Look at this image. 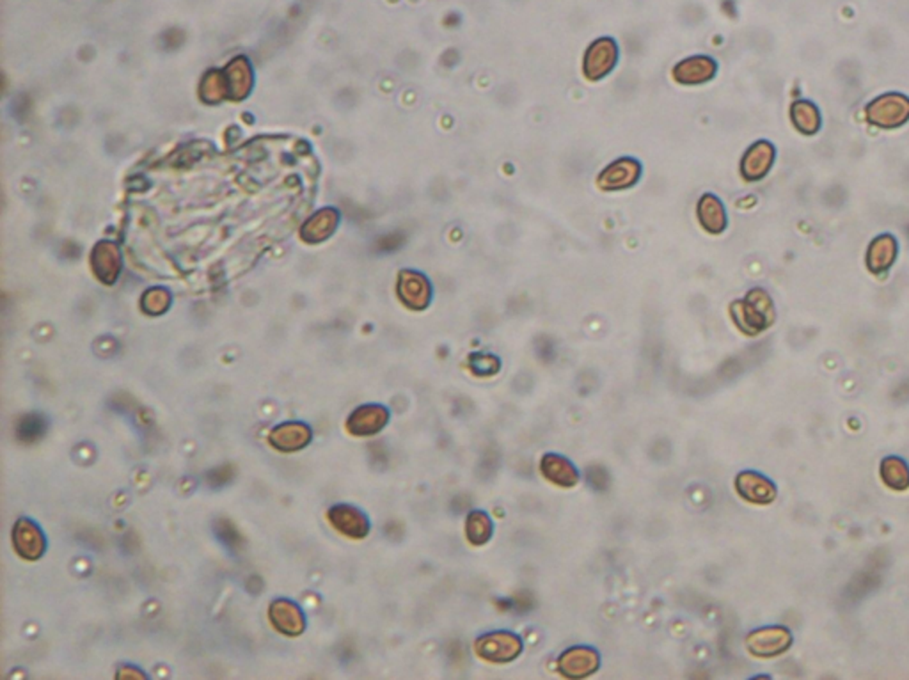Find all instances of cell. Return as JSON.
Here are the masks:
<instances>
[{"instance_id":"cell-23","label":"cell","mask_w":909,"mask_h":680,"mask_svg":"<svg viewBox=\"0 0 909 680\" xmlns=\"http://www.w3.org/2000/svg\"><path fill=\"white\" fill-rule=\"evenodd\" d=\"M95 270H96V276L105 283V285H113L118 276H120V268H122V259H120V252L118 249L111 244H105V246H98L96 250H95Z\"/></svg>"},{"instance_id":"cell-4","label":"cell","mask_w":909,"mask_h":680,"mask_svg":"<svg viewBox=\"0 0 909 680\" xmlns=\"http://www.w3.org/2000/svg\"><path fill=\"white\" fill-rule=\"evenodd\" d=\"M792 632L784 625H768L751 630L746 639V650L759 659H771L786 654L792 647Z\"/></svg>"},{"instance_id":"cell-12","label":"cell","mask_w":909,"mask_h":680,"mask_svg":"<svg viewBox=\"0 0 909 680\" xmlns=\"http://www.w3.org/2000/svg\"><path fill=\"white\" fill-rule=\"evenodd\" d=\"M13 548L29 561H36L45 555L47 540L43 531L31 519H18L13 528Z\"/></svg>"},{"instance_id":"cell-24","label":"cell","mask_w":909,"mask_h":680,"mask_svg":"<svg viewBox=\"0 0 909 680\" xmlns=\"http://www.w3.org/2000/svg\"><path fill=\"white\" fill-rule=\"evenodd\" d=\"M47 432V420L40 414H27L16 423V437L22 442H36Z\"/></svg>"},{"instance_id":"cell-18","label":"cell","mask_w":909,"mask_h":680,"mask_svg":"<svg viewBox=\"0 0 909 680\" xmlns=\"http://www.w3.org/2000/svg\"><path fill=\"white\" fill-rule=\"evenodd\" d=\"M541 473L549 484L563 489H572L579 484L577 467L563 455L546 453L541 460Z\"/></svg>"},{"instance_id":"cell-13","label":"cell","mask_w":909,"mask_h":680,"mask_svg":"<svg viewBox=\"0 0 909 680\" xmlns=\"http://www.w3.org/2000/svg\"><path fill=\"white\" fill-rule=\"evenodd\" d=\"M327 517L336 531H340L341 535H345L352 540L366 539L369 533V521L363 512L356 506L336 504L329 510Z\"/></svg>"},{"instance_id":"cell-19","label":"cell","mask_w":909,"mask_h":680,"mask_svg":"<svg viewBox=\"0 0 909 680\" xmlns=\"http://www.w3.org/2000/svg\"><path fill=\"white\" fill-rule=\"evenodd\" d=\"M897 252H899V246H897V239L894 235L885 233V235L876 237L867 249V258H865L867 268L876 276L888 272L897 259Z\"/></svg>"},{"instance_id":"cell-9","label":"cell","mask_w":909,"mask_h":680,"mask_svg":"<svg viewBox=\"0 0 909 680\" xmlns=\"http://www.w3.org/2000/svg\"><path fill=\"white\" fill-rule=\"evenodd\" d=\"M777 159V148L769 141H757L753 142L742 155L741 160V177L753 184L764 180Z\"/></svg>"},{"instance_id":"cell-16","label":"cell","mask_w":909,"mask_h":680,"mask_svg":"<svg viewBox=\"0 0 909 680\" xmlns=\"http://www.w3.org/2000/svg\"><path fill=\"white\" fill-rule=\"evenodd\" d=\"M313 439L311 429L301 422L281 423L268 433V442L281 453H295L304 449Z\"/></svg>"},{"instance_id":"cell-10","label":"cell","mask_w":909,"mask_h":680,"mask_svg":"<svg viewBox=\"0 0 909 680\" xmlns=\"http://www.w3.org/2000/svg\"><path fill=\"white\" fill-rule=\"evenodd\" d=\"M718 75V62L711 56H691L677 62L671 68V78L678 86H704Z\"/></svg>"},{"instance_id":"cell-15","label":"cell","mask_w":909,"mask_h":680,"mask_svg":"<svg viewBox=\"0 0 909 680\" xmlns=\"http://www.w3.org/2000/svg\"><path fill=\"white\" fill-rule=\"evenodd\" d=\"M268 619L276 630L290 638L301 636L305 630L303 610L288 599H276L268 608Z\"/></svg>"},{"instance_id":"cell-3","label":"cell","mask_w":909,"mask_h":680,"mask_svg":"<svg viewBox=\"0 0 909 680\" xmlns=\"http://www.w3.org/2000/svg\"><path fill=\"white\" fill-rule=\"evenodd\" d=\"M867 122L883 130H894L909 122V98L901 93H886L865 107Z\"/></svg>"},{"instance_id":"cell-8","label":"cell","mask_w":909,"mask_h":680,"mask_svg":"<svg viewBox=\"0 0 909 680\" xmlns=\"http://www.w3.org/2000/svg\"><path fill=\"white\" fill-rule=\"evenodd\" d=\"M601 668V654L594 647L577 645L558 657V672L565 679H588Z\"/></svg>"},{"instance_id":"cell-1","label":"cell","mask_w":909,"mask_h":680,"mask_svg":"<svg viewBox=\"0 0 909 680\" xmlns=\"http://www.w3.org/2000/svg\"><path fill=\"white\" fill-rule=\"evenodd\" d=\"M730 316L742 334L757 336L775 323L777 311L766 290L753 288L744 299L730 304Z\"/></svg>"},{"instance_id":"cell-7","label":"cell","mask_w":909,"mask_h":680,"mask_svg":"<svg viewBox=\"0 0 909 680\" xmlns=\"http://www.w3.org/2000/svg\"><path fill=\"white\" fill-rule=\"evenodd\" d=\"M643 175V166L634 157H620L607 164L597 177V186L604 192H618L638 186Z\"/></svg>"},{"instance_id":"cell-14","label":"cell","mask_w":909,"mask_h":680,"mask_svg":"<svg viewBox=\"0 0 909 680\" xmlns=\"http://www.w3.org/2000/svg\"><path fill=\"white\" fill-rule=\"evenodd\" d=\"M389 423V411L384 405L368 403L358 407L347 420V431L356 437L382 432Z\"/></svg>"},{"instance_id":"cell-2","label":"cell","mask_w":909,"mask_h":680,"mask_svg":"<svg viewBox=\"0 0 909 680\" xmlns=\"http://www.w3.org/2000/svg\"><path fill=\"white\" fill-rule=\"evenodd\" d=\"M523 638L512 630H492L475 641V652L492 665H506L523 654Z\"/></svg>"},{"instance_id":"cell-21","label":"cell","mask_w":909,"mask_h":680,"mask_svg":"<svg viewBox=\"0 0 909 680\" xmlns=\"http://www.w3.org/2000/svg\"><path fill=\"white\" fill-rule=\"evenodd\" d=\"M790 120L795 130L804 135H815L823 124L821 111L810 100H795L790 105Z\"/></svg>"},{"instance_id":"cell-26","label":"cell","mask_w":909,"mask_h":680,"mask_svg":"<svg viewBox=\"0 0 909 680\" xmlns=\"http://www.w3.org/2000/svg\"><path fill=\"white\" fill-rule=\"evenodd\" d=\"M171 304V295L162 288H153L146 292L142 299V308L148 314H162Z\"/></svg>"},{"instance_id":"cell-6","label":"cell","mask_w":909,"mask_h":680,"mask_svg":"<svg viewBox=\"0 0 909 680\" xmlns=\"http://www.w3.org/2000/svg\"><path fill=\"white\" fill-rule=\"evenodd\" d=\"M396 295L400 303L407 310L422 311L428 310L433 299V288L430 279L420 270L413 268H404L398 274V283H396Z\"/></svg>"},{"instance_id":"cell-22","label":"cell","mask_w":909,"mask_h":680,"mask_svg":"<svg viewBox=\"0 0 909 680\" xmlns=\"http://www.w3.org/2000/svg\"><path fill=\"white\" fill-rule=\"evenodd\" d=\"M466 539L471 546L482 548L490 542L494 535V522L490 515L484 510H473L466 517V528H464Z\"/></svg>"},{"instance_id":"cell-17","label":"cell","mask_w":909,"mask_h":680,"mask_svg":"<svg viewBox=\"0 0 909 680\" xmlns=\"http://www.w3.org/2000/svg\"><path fill=\"white\" fill-rule=\"evenodd\" d=\"M696 219L700 226L711 235H722L728 226L727 210L723 201L713 194L705 192L696 203Z\"/></svg>"},{"instance_id":"cell-5","label":"cell","mask_w":909,"mask_h":680,"mask_svg":"<svg viewBox=\"0 0 909 680\" xmlns=\"http://www.w3.org/2000/svg\"><path fill=\"white\" fill-rule=\"evenodd\" d=\"M620 59V49L614 38H597L585 52L583 75L590 82H599L616 68Z\"/></svg>"},{"instance_id":"cell-20","label":"cell","mask_w":909,"mask_h":680,"mask_svg":"<svg viewBox=\"0 0 909 680\" xmlns=\"http://www.w3.org/2000/svg\"><path fill=\"white\" fill-rule=\"evenodd\" d=\"M879 476L881 482L895 493H904L909 489L908 462L897 455H890L881 460Z\"/></svg>"},{"instance_id":"cell-11","label":"cell","mask_w":909,"mask_h":680,"mask_svg":"<svg viewBox=\"0 0 909 680\" xmlns=\"http://www.w3.org/2000/svg\"><path fill=\"white\" fill-rule=\"evenodd\" d=\"M735 493L751 504L766 506L777 499L778 489L769 478L760 473L741 471L735 476Z\"/></svg>"},{"instance_id":"cell-25","label":"cell","mask_w":909,"mask_h":680,"mask_svg":"<svg viewBox=\"0 0 909 680\" xmlns=\"http://www.w3.org/2000/svg\"><path fill=\"white\" fill-rule=\"evenodd\" d=\"M469 368L477 376H494L501 370V359L494 354H471L469 356Z\"/></svg>"}]
</instances>
